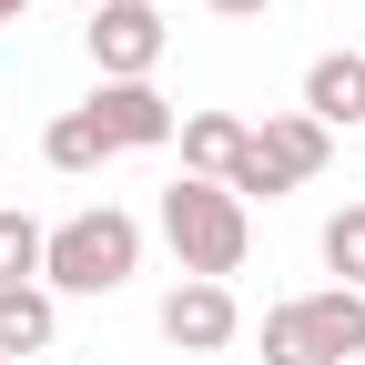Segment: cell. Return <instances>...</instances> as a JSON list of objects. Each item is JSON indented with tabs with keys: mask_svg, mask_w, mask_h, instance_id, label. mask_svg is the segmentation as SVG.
<instances>
[{
	"mask_svg": "<svg viewBox=\"0 0 365 365\" xmlns=\"http://www.w3.org/2000/svg\"><path fill=\"white\" fill-rule=\"evenodd\" d=\"M21 11H31V0H0V31H11V21H21Z\"/></svg>",
	"mask_w": 365,
	"mask_h": 365,
	"instance_id": "cell-15",
	"label": "cell"
},
{
	"mask_svg": "<svg viewBox=\"0 0 365 365\" xmlns=\"http://www.w3.org/2000/svg\"><path fill=\"white\" fill-rule=\"evenodd\" d=\"M81 112L102 122V143H112V153H163L173 132H182V112L163 102L153 81H102V91H91Z\"/></svg>",
	"mask_w": 365,
	"mask_h": 365,
	"instance_id": "cell-6",
	"label": "cell"
},
{
	"mask_svg": "<svg viewBox=\"0 0 365 365\" xmlns=\"http://www.w3.org/2000/svg\"><path fill=\"white\" fill-rule=\"evenodd\" d=\"M234 335H244L234 284H173V294H163V345H173V355H223Z\"/></svg>",
	"mask_w": 365,
	"mask_h": 365,
	"instance_id": "cell-7",
	"label": "cell"
},
{
	"mask_svg": "<svg viewBox=\"0 0 365 365\" xmlns=\"http://www.w3.org/2000/svg\"><path fill=\"white\" fill-rule=\"evenodd\" d=\"M203 11H213V21H264L274 0H203Z\"/></svg>",
	"mask_w": 365,
	"mask_h": 365,
	"instance_id": "cell-14",
	"label": "cell"
},
{
	"mask_svg": "<svg viewBox=\"0 0 365 365\" xmlns=\"http://www.w3.org/2000/svg\"><path fill=\"white\" fill-rule=\"evenodd\" d=\"M143 274V223L122 203H91L71 223H51V254H41V284L51 294H122Z\"/></svg>",
	"mask_w": 365,
	"mask_h": 365,
	"instance_id": "cell-2",
	"label": "cell"
},
{
	"mask_svg": "<svg viewBox=\"0 0 365 365\" xmlns=\"http://www.w3.org/2000/svg\"><path fill=\"white\" fill-rule=\"evenodd\" d=\"M41 254H51V223L0 203V284H41Z\"/></svg>",
	"mask_w": 365,
	"mask_h": 365,
	"instance_id": "cell-12",
	"label": "cell"
},
{
	"mask_svg": "<svg viewBox=\"0 0 365 365\" xmlns=\"http://www.w3.org/2000/svg\"><path fill=\"white\" fill-rule=\"evenodd\" d=\"M182 173L193 182H234V163H244V143H254V122L244 112H182Z\"/></svg>",
	"mask_w": 365,
	"mask_h": 365,
	"instance_id": "cell-8",
	"label": "cell"
},
{
	"mask_svg": "<svg viewBox=\"0 0 365 365\" xmlns=\"http://www.w3.org/2000/svg\"><path fill=\"white\" fill-rule=\"evenodd\" d=\"M61 335V294L51 284H0V365H21Z\"/></svg>",
	"mask_w": 365,
	"mask_h": 365,
	"instance_id": "cell-9",
	"label": "cell"
},
{
	"mask_svg": "<svg viewBox=\"0 0 365 365\" xmlns=\"http://www.w3.org/2000/svg\"><path fill=\"white\" fill-rule=\"evenodd\" d=\"M81 41H91V71L102 81H153L173 31H163L153 0H102V11H81Z\"/></svg>",
	"mask_w": 365,
	"mask_h": 365,
	"instance_id": "cell-5",
	"label": "cell"
},
{
	"mask_svg": "<svg viewBox=\"0 0 365 365\" xmlns=\"http://www.w3.org/2000/svg\"><path fill=\"white\" fill-rule=\"evenodd\" d=\"M365 355V294H284L264 304V365H355Z\"/></svg>",
	"mask_w": 365,
	"mask_h": 365,
	"instance_id": "cell-3",
	"label": "cell"
},
{
	"mask_svg": "<svg viewBox=\"0 0 365 365\" xmlns=\"http://www.w3.org/2000/svg\"><path fill=\"white\" fill-rule=\"evenodd\" d=\"M335 163V132L314 122V112H264L254 122V143H244V163H234V182H223V193H234L244 213L254 203H274V193H294V182H314Z\"/></svg>",
	"mask_w": 365,
	"mask_h": 365,
	"instance_id": "cell-4",
	"label": "cell"
},
{
	"mask_svg": "<svg viewBox=\"0 0 365 365\" xmlns=\"http://www.w3.org/2000/svg\"><path fill=\"white\" fill-rule=\"evenodd\" d=\"M163 244H173V264H182V284H234L244 274V254H254V213L223 193V182H163Z\"/></svg>",
	"mask_w": 365,
	"mask_h": 365,
	"instance_id": "cell-1",
	"label": "cell"
},
{
	"mask_svg": "<svg viewBox=\"0 0 365 365\" xmlns=\"http://www.w3.org/2000/svg\"><path fill=\"white\" fill-rule=\"evenodd\" d=\"M355 365H365V355H355Z\"/></svg>",
	"mask_w": 365,
	"mask_h": 365,
	"instance_id": "cell-19",
	"label": "cell"
},
{
	"mask_svg": "<svg viewBox=\"0 0 365 365\" xmlns=\"http://www.w3.org/2000/svg\"><path fill=\"white\" fill-rule=\"evenodd\" d=\"M304 112L325 122V132L365 122V61H355V51H325V61H304Z\"/></svg>",
	"mask_w": 365,
	"mask_h": 365,
	"instance_id": "cell-10",
	"label": "cell"
},
{
	"mask_svg": "<svg viewBox=\"0 0 365 365\" xmlns=\"http://www.w3.org/2000/svg\"><path fill=\"white\" fill-rule=\"evenodd\" d=\"M325 274H345V294H365V203L325 213Z\"/></svg>",
	"mask_w": 365,
	"mask_h": 365,
	"instance_id": "cell-13",
	"label": "cell"
},
{
	"mask_svg": "<svg viewBox=\"0 0 365 365\" xmlns=\"http://www.w3.org/2000/svg\"><path fill=\"white\" fill-rule=\"evenodd\" d=\"M71 11H102V0H71Z\"/></svg>",
	"mask_w": 365,
	"mask_h": 365,
	"instance_id": "cell-16",
	"label": "cell"
},
{
	"mask_svg": "<svg viewBox=\"0 0 365 365\" xmlns=\"http://www.w3.org/2000/svg\"><path fill=\"white\" fill-rule=\"evenodd\" d=\"M153 11H163V0H153Z\"/></svg>",
	"mask_w": 365,
	"mask_h": 365,
	"instance_id": "cell-17",
	"label": "cell"
},
{
	"mask_svg": "<svg viewBox=\"0 0 365 365\" xmlns=\"http://www.w3.org/2000/svg\"><path fill=\"white\" fill-rule=\"evenodd\" d=\"M355 61H365V51H355Z\"/></svg>",
	"mask_w": 365,
	"mask_h": 365,
	"instance_id": "cell-18",
	"label": "cell"
},
{
	"mask_svg": "<svg viewBox=\"0 0 365 365\" xmlns=\"http://www.w3.org/2000/svg\"><path fill=\"white\" fill-rule=\"evenodd\" d=\"M41 163H51V173H102L112 143H102V122H91V112H61L51 132H41Z\"/></svg>",
	"mask_w": 365,
	"mask_h": 365,
	"instance_id": "cell-11",
	"label": "cell"
}]
</instances>
